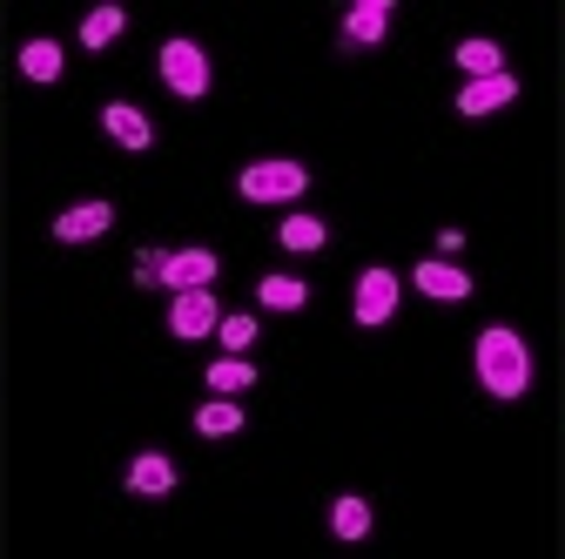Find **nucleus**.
Returning <instances> with one entry per match:
<instances>
[{
    "label": "nucleus",
    "instance_id": "obj_1",
    "mask_svg": "<svg viewBox=\"0 0 565 559\" xmlns=\"http://www.w3.org/2000/svg\"><path fill=\"white\" fill-rule=\"evenodd\" d=\"M478 384L491 398H525L532 391V351H525V337L505 330V324H491L478 337Z\"/></svg>",
    "mask_w": 565,
    "mask_h": 559
},
{
    "label": "nucleus",
    "instance_id": "obj_2",
    "mask_svg": "<svg viewBox=\"0 0 565 559\" xmlns=\"http://www.w3.org/2000/svg\"><path fill=\"white\" fill-rule=\"evenodd\" d=\"M236 189H243L249 202H290V196L310 189V176H303V162H249Z\"/></svg>",
    "mask_w": 565,
    "mask_h": 559
},
{
    "label": "nucleus",
    "instance_id": "obj_3",
    "mask_svg": "<svg viewBox=\"0 0 565 559\" xmlns=\"http://www.w3.org/2000/svg\"><path fill=\"white\" fill-rule=\"evenodd\" d=\"M162 82L182 95V102H202L209 95V54L195 41H169L162 48Z\"/></svg>",
    "mask_w": 565,
    "mask_h": 559
},
{
    "label": "nucleus",
    "instance_id": "obj_4",
    "mask_svg": "<svg viewBox=\"0 0 565 559\" xmlns=\"http://www.w3.org/2000/svg\"><path fill=\"white\" fill-rule=\"evenodd\" d=\"M162 284L169 291H209L216 284V250H162Z\"/></svg>",
    "mask_w": 565,
    "mask_h": 559
},
{
    "label": "nucleus",
    "instance_id": "obj_5",
    "mask_svg": "<svg viewBox=\"0 0 565 559\" xmlns=\"http://www.w3.org/2000/svg\"><path fill=\"white\" fill-rule=\"evenodd\" d=\"M391 310H397V276L391 270H364L358 297H350V317H358V324H384Z\"/></svg>",
    "mask_w": 565,
    "mask_h": 559
},
{
    "label": "nucleus",
    "instance_id": "obj_6",
    "mask_svg": "<svg viewBox=\"0 0 565 559\" xmlns=\"http://www.w3.org/2000/svg\"><path fill=\"white\" fill-rule=\"evenodd\" d=\"M216 324H223V310H216L209 291H175V304H169V330L175 337H209Z\"/></svg>",
    "mask_w": 565,
    "mask_h": 559
},
{
    "label": "nucleus",
    "instance_id": "obj_7",
    "mask_svg": "<svg viewBox=\"0 0 565 559\" xmlns=\"http://www.w3.org/2000/svg\"><path fill=\"white\" fill-rule=\"evenodd\" d=\"M108 223H115L108 202H75V209H61V217H54V243H95Z\"/></svg>",
    "mask_w": 565,
    "mask_h": 559
},
{
    "label": "nucleus",
    "instance_id": "obj_8",
    "mask_svg": "<svg viewBox=\"0 0 565 559\" xmlns=\"http://www.w3.org/2000/svg\"><path fill=\"white\" fill-rule=\"evenodd\" d=\"M505 102H519V75H484V82H465L458 88V115H491V108H505Z\"/></svg>",
    "mask_w": 565,
    "mask_h": 559
},
{
    "label": "nucleus",
    "instance_id": "obj_9",
    "mask_svg": "<svg viewBox=\"0 0 565 559\" xmlns=\"http://www.w3.org/2000/svg\"><path fill=\"white\" fill-rule=\"evenodd\" d=\"M417 291L438 297V304H458V297H471V276L451 256H431V263H417Z\"/></svg>",
    "mask_w": 565,
    "mask_h": 559
},
{
    "label": "nucleus",
    "instance_id": "obj_10",
    "mask_svg": "<svg viewBox=\"0 0 565 559\" xmlns=\"http://www.w3.org/2000/svg\"><path fill=\"white\" fill-rule=\"evenodd\" d=\"M102 128L115 135L121 149H149V143H156V128H149V115H141L135 102H108V108H102Z\"/></svg>",
    "mask_w": 565,
    "mask_h": 559
},
{
    "label": "nucleus",
    "instance_id": "obj_11",
    "mask_svg": "<svg viewBox=\"0 0 565 559\" xmlns=\"http://www.w3.org/2000/svg\"><path fill=\"white\" fill-rule=\"evenodd\" d=\"M391 0H358V8L343 14V41L350 48H371V41H384V28H391Z\"/></svg>",
    "mask_w": 565,
    "mask_h": 559
},
{
    "label": "nucleus",
    "instance_id": "obj_12",
    "mask_svg": "<svg viewBox=\"0 0 565 559\" xmlns=\"http://www.w3.org/2000/svg\"><path fill=\"white\" fill-rule=\"evenodd\" d=\"M128 493H141V499H162V493H175V465H169L162 452H141V458L128 465Z\"/></svg>",
    "mask_w": 565,
    "mask_h": 559
},
{
    "label": "nucleus",
    "instance_id": "obj_13",
    "mask_svg": "<svg viewBox=\"0 0 565 559\" xmlns=\"http://www.w3.org/2000/svg\"><path fill=\"white\" fill-rule=\"evenodd\" d=\"M195 432H202V439H230V432H243V404H236V398H209V404H195Z\"/></svg>",
    "mask_w": 565,
    "mask_h": 559
},
{
    "label": "nucleus",
    "instance_id": "obj_14",
    "mask_svg": "<svg viewBox=\"0 0 565 559\" xmlns=\"http://www.w3.org/2000/svg\"><path fill=\"white\" fill-rule=\"evenodd\" d=\"M458 67L471 82H484V75H505V54H499V41H458Z\"/></svg>",
    "mask_w": 565,
    "mask_h": 559
},
{
    "label": "nucleus",
    "instance_id": "obj_15",
    "mask_svg": "<svg viewBox=\"0 0 565 559\" xmlns=\"http://www.w3.org/2000/svg\"><path fill=\"white\" fill-rule=\"evenodd\" d=\"M256 297H263V310H303L310 304V284H297V276H263Z\"/></svg>",
    "mask_w": 565,
    "mask_h": 559
},
{
    "label": "nucleus",
    "instance_id": "obj_16",
    "mask_svg": "<svg viewBox=\"0 0 565 559\" xmlns=\"http://www.w3.org/2000/svg\"><path fill=\"white\" fill-rule=\"evenodd\" d=\"M330 526H337V539H364V532H371V499L343 493V499L330 506Z\"/></svg>",
    "mask_w": 565,
    "mask_h": 559
},
{
    "label": "nucleus",
    "instance_id": "obj_17",
    "mask_svg": "<svg viewBox=\"0 0 565 559\" xmlns=\"http://www.w3.org/2000/svg\"><path fill=\"white\" fill-rule=\"evenodd\" d=\"M21 75H28V82H54V75H61V48H54V41H28V48H21Z\"/></svg>",
    "mask_w": 565,
    "mask_h": 559
},
{
    "label": "nucleus",
    "instance_id": "obj_18",
    "mask_svg": "<svg viewBox=\"0 0 565 559\" xmlns=\"http://www.w3.org/2000/svg\"><path fill=\"white\" fill-rule=\"evenodd\" d=\"M209 391H256V365H249V358H223V365H209Z\"/></svg>",
    "mask_w": 565,
    "mask_h": 559
},
{
    "label": "nucleus",
    "instance_id": "obj_19",
    "mask_svg": "<svg viewBox=\"0 0 565 559\" xmlns=\"http://www.w3.org/2000/svg\"><path fill=\"white\" fill-rule=\"evenodd\" d=\"M121 8H95V14H82V48H108L115 34H121Z\"/></svg>",
    "mask_w": 565,
    "mask_h": 559
},
{
    "label": "nucleus",
    "instance_id": "obj_20",
    "mask_svg": "<svg viewBox=\"0 0 565 559\" xmlns=\"http://www.w3.org/2000/svg\"><path fill=\"white\" fill-rule=\"evenodd\" d=\"M276 236H282V250H323V236H330V230H323L317 217H290Z\"/></svg>",
    "mask_w": 565,
    "mask_h": 559
},
{
    "label": "nucleus",
    "instance_id": "obj_21",
    "mask_svg": "<svg viewBox=\"0 0 565 559\" xmlns=\"http://www.w3.org/2000/svg\"><path fill=\"white\" fill-rule=\"evenodd\" d=\"M216 330H223V344H230V351H236V358H243V351H249V344H256V317H249V310H236V317H223Z\"/></svg>",
    "mask_w": 565,
    "mask_h": 559
},
{
    "label": "nucleus",
    "instance_id": "obj_22",
    "mask_svg": "<svg viewBox=\"0 0 565 559\" xmlns=\"http://www.w3.org/2000/svg\"><path fill=\"white\" fill-rule=\"evenodd\" d=\"M135 284H162V250H141L135 256Z\"/></svg>",
    "mask_w": 565,
    "mask_h": 559
}]
</instances>
